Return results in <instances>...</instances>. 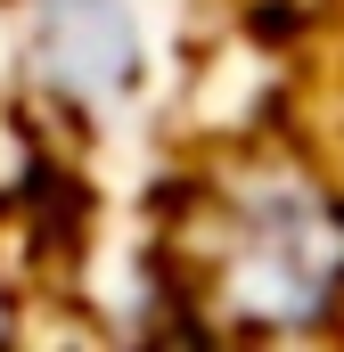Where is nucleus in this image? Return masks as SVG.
Wrapping results in <instances>:
<instances>
[{"mask_svg": "<svg viewBox=\"0 0 344 352\" xmlns=\"http://www.w3.org/2000/svg\"><path fill=\"white\" fill-rule=\"evenodd\" d=\"M213 295L246 328H320L344 303V205L312 173H255L222 205Z\"/></svg>", "mask_w": 344, "mask_h": 352, "instance_id": "1", "label": "nucleus"}, {"mask_svg": "<svg viewBox=\"0 0 344 352\" xmlns=\"http://www.w3.org/2000/svg\"><path fill=\"white\" fill-rule=\"evenodd\" d=\"M25 50L50 98L115 115L148 82V33L131 0H25Z\"/></svg>", "mask_w": 344, "mask_h": 352, "instance_id": "2", "label": "nucleus"}]
</instances>
